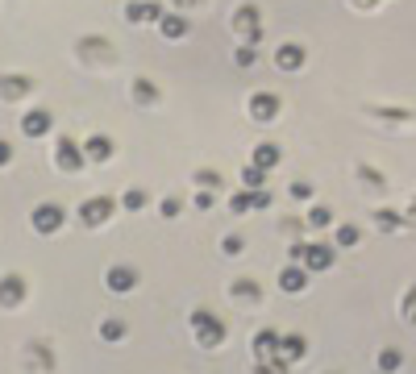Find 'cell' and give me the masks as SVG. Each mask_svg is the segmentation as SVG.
<instances>
[{
	"label": "cell",
	"mask_w": 416,
	"mask_h": 374,
	"mask_svg": "<svg viewBox=\"0 0 416 374\" xmlns=\"http://www.w3.org/2000/svg\"><path fill=\"white\" fill-rule=\"evenodd\" d=\"M225 254H229V258L233 254H241V237H225Z\"/></svg>",
	"instance_id": "f546056e"
},
{
	"label": "cell",
	"mask_w": 416,
	"mask_h": 374,
	"mask_svg": "<svg viewBox=\"0 0 416 374\" xmlns=\"http://www.w3.org/2000/svg\"><path fill=\"white\" fill-rule=\"evenodd\" d=\"M63 229V208L58 204H38L34 208V233H58Z\"/></svg>",
	"instance_id": "5b68a950"
},
{
	"label": "cell",
	"mask_w": 416,
	"mask_h": 374,
	"mask_svg": "<svg viewBox=\"0 0 416 374\" xmlns=\"http://www.w3.org/2000/svg\"><path fill=\"white\" fill-rule=\"evenodd\" d=\"M275 112H279V100L275 96H254V100H250V117H254V121H275Z\"/></svg>",
	"instance_id": "30bf717a"
},
{
	"label": "cell",
	"mask_w": 416,
	"mask_h": 374,
	"mask_svg": "<svg viewBox=\"0 0 416 374\" xmlns=\"http://www.w3.org/2000/svg\"><path fill=\"white\" fill-rule=\"evenodd\" d=\"M158 30H163V38H184L187 17H179V13H163V17H158Z\"/></svg>",
	"instance_id": "7c38bea8"
},
{
	"label": "cell",
	"mask_w": 416,
	"mask_h": 374,
	"mask_svg": "<svg viewBox=\"0 0 416 374\" xmlns=\"http://www.w3.org/2000/svg\"><path fill=\"white\" fill-rule=\"evenodd\" d=\"M250 208V191H241V195H233V212H246Z\"/></svg>",
	"instance_id": "4316f807"
},
{
	"label": "cell",
	"mask_w": 416,
	"mask_h": 374,
	"mask_svg": "<svg viewBox=\"0 0 416 374\" xmlns=\"http://www.w3.org/2000/svg\"><path fill=\"white\" fill-rule=\"evenodd\" d=\"M379 366H383V370H396V366H400V354H379Z\"/></svg>",
	"instance_id": "484cf974"
},
{
	"label": "cell",
	"mask_w": 416,
	"mask_h": 374,
	"mask_svg": "<svg viewBox=\"0 0 416 374\" xmlns=\"http://www.w3.org/2000/svg\"><path fill=\"white\" fill-rule=\"evenodd\" d=\"M163 13H167L163 4H130V8H125V17H130L134 25H138V21H158Z\"/></svg>",
	"instance_id": "4fadbf2b"
},
{
	"label": "cell",
	"mask_w": 416,
	"mask_h": 374,
	"mask_svg": "<svg viewBox=\"0 0 416 374\" xmlns=\"http://www.w3.org/2000/svg\"><path fill=\"white\" fill-rule=\"evenodd\" d=\"M304 279H308V275H304L300 266H291V271H283V275H279L283 291H304Z\"/></svg>",
	"instance_id": "2e32d148"
},
{
	"label": "cell",
	"mask_w": 416,
	"mask_h": 374,
	"mask_svg": "<svg viewBox=\"0 0 416 374\" xmlns=\"http://www.w3.org/2000/svg\"><path fill=\"white\" fill-rule=\"evenodd\" d=\"M113 212H117V204H113L108 195H96V200H84V204H80V217H84L88 225H104Z\"/></svg>",
	"instance_id": "277c9868"
},
{
	"label": "cell",
	"mask_w": 416,
	"mask_h": 374,
	"mask_svg": "<svg viewBox=\"0 0 416 374\" xmlns=\"http://www.w3.org/2000/svg\"><path fill=\"white\" fill-rule=\"evenodd\" d=\"M404 321H412L416 325V287L408 291V299H404Z\"/></svg>",
	"instance_id": "603a6c76"
},
{
	"label": "cell",
	"mask_w": 416,
	"mask_h": 374,
	"mask_svg": "<svg viewBox=\"0 0 416 374\" xmlns=\"http://www.w3.org/2000/svg\"><path fill=\"white\" fill-rule=\"evenodd\" d=\"M279 341H283V337H275V333H258L254 345H258V354H271V349H279Z\"/></svg>",
	"instance_id": "d6986e66"
},
{
	"label": "cell",
	"mask_w": 416,
	"mask_h": 374,
	"mask_svg": "<svg viewBox=\"0 0 416 374\" xmlns=\"http://www.w3.org/2000/svg\"><path fill=\"white\" fill-rule=\"evenodd\" d=\"M196 183H200V187H217V183H221V175H213V171H200V175H196Z\"/></svg>",
	"instance_id": "d4e9b609"
},
{
	"label": "cell",
	"mask_w": 416,
	"mask_h": 374,
	"mask_svg": "<svg viewBox=\"0 0 416 374\" xmlns=\"http://www.w3.org/2000/svg\"><path fill=\"white\" fill-rule=\"evenodd\" d=\"M141 204H146V195H141V191H130V195H125V208H141Z\"/></svg>",
	"instance_id": "f1b7e54d"
},
{
	"label": "cell",
	"mask_w": 416,
	"mask_h": 374,
	"mask_svg": "<svg viewBox=\"0 0 416 374\" xmlns=\"http://www.w3.org/2000/svg\"><path fill=\"white\" fill-rule=\"evenodd\" d=\"M134 283H138V275H134L130 266H108V271H104V287H108V291H121V295H125V291H134Z\"/></svg>",
	"instance_id": "ba28073f"
},
{
	"label": "cell",
	"mask_w": 416,
	"mask_h": 374,
	"mask_svg": "<svg viewBox=\"0 0 416 374\" xmlns=\"http://www.w3.org/2000/svg\"><path fill=\"white\" fill-rule=\"evenodd\" d=\"M275 162H279V146L267 141V146H258V150H254V167H263V171H267V167H275Z\"/></svg>",
	"instance_id": "9a60e30c"
},
{
	"label": "cell",
	"mask_w": 416,
	"mask_h": 374,
	"mask_svg": "<svg viewBox=\"0 0 416 374\" xmlns=\"http://www.w3.org/2000/svg\"><path fill=\"white\" fill-rule=\"evenodd\" d=\"M163 217H179V200H163Z\"/></svg>",
	"instance_id": "4dcf8cb0"
},
{
	"label": "cell",
	"mask_w": 416,
	"mask_h": 374,
	"mask_svg": "<svg viewBox=\"0 0 416 374\" xmlns=\"http://www.w3.org/2000/svg\"><path fill=\"white\" fill-rule=\"evenodd\" d=\"M291 258H304L308 271H329L333 266V245H291Z\"/></svg>",
	"instance_id": "7a4b0ae2"
},
{
	"label": "cell",
	"mask_w": 416,
	"mask_h": 374,
	"mask_svg": "<svg viewBox=\"0 0 416 374\" xmlns=\"http://www.w3.org/2000/svg\"><path fill=\"white\" fill-rule=\"evenodd\" d=\"M379 225H383V229H396L400 221H396V212H379Z\"/></svg>",
	"instance_id": "1f68e13d"
},
{
	"label": "cell",
	"mask_w": 416,
	"mask_h": 374,
	"mask_svg": "<svg viewBox=\"0 0 416 374\" xmlns=\"http://www.w3.org/2000/svg\"><path fill=\"white\" fill-rule=\"evenodd\" d=\"M237 63H241V67H246V63H254V50L241 46V50H237Z\"/></svg>",
	"instance_id": "d6a6232c"
},
{
	"label": "cell",
	"mask_w": 416,
	"mask_h": 374,
	"mask_svg": "<svg viewBox=\"0 0 416 374\" xmlns=\"http://www.w3.org/2000/svg\"><path fill=\"white\" fill-rule=\"evenodd\" d=\"M275 63H279V71H296V67L304 63V50H300V46H283L275 54Z\"/></svg>",
	"instance_id": "5bb4252c"
},
{
	"label": "cell",
	"mask_w": 416,
	"mask_h": 374,
	"mask_svg": "<svg viewBox=\"0 0 416 374\" xmlns=\"http://www.w3.org/2000/svg\"><path fill=\"white\" fill-rule=\"evenodd\" d=\"M241 179H246V187H263V167H246Z\"/></svg>",
	"instance_id": "44dd1931"
},
{
	"label": "cell",
	"mask_w": 416,
	"mask_h": 374,
	"mask_svg": "<svg viewBox=\"0 0 416 374\" xmlns=\"http://www.w3.org/2000/svg\"><path fill=\"white\" fill-rule=\"evenodd\" d=\"M279 349H287L291 358H304V337H283V341H279Z\"/></svg>",
	"instance_id": "ac0fdd59"
},
{
	"label": "cell",
	"mask_w": 416,
	"mask_h": 374,
	"mask_svg": "<svg viewBox=\"0 0 416 374\" xmlns=\"http://www.w3.org/2000/svg\"><path fill=\"white\" fill-rule=\"evenodd\" d=\"M329 221H333V212H329V208H313V212H308V225H313V229H324Z\"/></svg>",
	"instance_id": "ffe728a7"
},
{
	"label": "cell",
	"mask_w": 416,
	"mask_h": 374,
	"mask_svg": "<svg viewBox=\"0 0 416 374\" xmlns=\"http://www.w3.org/2000/svg\"><path fill=\"white\" fill-rule=\"evenodd\" d=\"M54 162H58V171H80L84 162H88V154H84V146H75L71 138H58V146H54Z\"/></svg>",
	"instance_id": "6da1fadb"
},
{
	"label": "cell",
	"mask_w": 416,
	"mask_h": 374,
	"mask_svg": "<svg viewBox=\"0 0 416 374\" xmlns=\"http://www.w3.org/2000/svg\"><path fill=\"white\" fill-rule=\"evenodd\" d=\"M25 299V279L21 275H0V308H17Z\"/></svg>",
	"instance_id": "52a82bcc"
},
{
	"label": "cell",
	"mask_w": 416,
	"mask_h": 374,
	"mask_svg": "<svg viewBox=\"0 0 416 374\" xmlns=\"http://www.w3.org/2000/svg\"><path fill=\"white\" fill-rule=\"evenodd\" d=\"M134 96H138L141 104H146V100H154V96H158V92H154V88H150L146 79H138V88H134Z\"/></svg>",
	"instance_id": "cb8c5ba5"
},
{
	"label": "cell",
	"mask_w": 416,
	"mask_h": 374,
	"mask_svg": "<svg viewBox=\"0 0 416 374\" xmlns=\"http://www.w3.org/2000/svg\"><path fill=\"white\" fill-rule=\"evenodd\" d=\"M100 337H104V341H121V337H125V325H121V321H104V325H100Z\"/></svg>",
	"instance_id": "e0dca14e"
},
{
	"label": "cell",
	"mask_w": 416,
	"mask_h": 374,
	"mask_svg": "<svg viewBox=\"0 0 416 374\" xmlns=\"http://www.w3.org/2000/svg\"><path fill=\"white\" fill-rule=\"evenodd\" d=\"M191 325H196V333H200V345H221V341H225V325H221V321H213L204 308H200V312H191Z\"/></svg>",
	"instance_id": "3957f363"
},
{
	"label": "cell",
	"mask_w": 416,
	"mask_h": 374,
	"mask_svg": "<svg viewBox=\"0 0 416 374\" xmlns=\"http://www.w3.org/2000/svg\"><path fill=\"white\" fill-rule=\"evenodd\" d=\"M84 154H88V162H108L113 158V141L104 138V134H92V138L84 141Z\"/></svg>",
	"instance_id": "9c48e42d"
},
{
	"label": "cell",
	"mask_w": 416,
	"mask_h": 374,
	"mask_svg": "<svg viewBox=\"0 0 416 374\" xmlns=\"http://www.w3.org/2000/svg\"><path fill=\"white\" fill-rule=\"evenodd\" d=\"M337 241H341V245H354V241H358V229H354V225H341V229H337Z\"/></svg>",
	"instance_id": "7402d4cb"
},
{
	"label": "cell",
	"mask_w": 416,
	"mask_h": 374,
	"mask_svg": "<svg viewBox=\"0 0 416 374\" xmlns=\"http://www.w3.org/2000/svg\"><path fill=\"white\" fill-rule=\"evenodd\" d=\"M50 125H54V117H50L46 108H30V112L21 117V134H25V138H46Z\"/></svg>",
	"instance_id": "8992f818"
},
{
	"label": "cell",
	"mask_w": 416,
	"mask_h": 374,
	"mask_svg": "<svg viewBox=\"0 0 416 374\" xmlns=\"http://www.w3.org/2000/svg\"><path fill=\"white\" fill-rule=\"evenodd\" d=\"M0 96H4V100L30 96V79H25V75H4V79H0Z\"/></svg>",
	"instance_id": "8fae6325"
},
{
	"label": "cell",
	"mask_w": 416,
	"mask_h": 374,
	"mask_svg": "<svg viewBox=\"0 0 416 374\" xmlns=\"http://www.w3.org/2000/svg\"><path fill=\"white\" fill-rule=\"evenodd\" d=\"M8 162H13V146L0 138V167H8Z\"/></svg>",
	"instance_id": "83f0119b"
}]
</instances>
